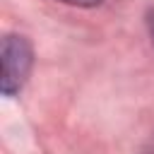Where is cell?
<instances>
[{"label":"cell","mask_w":154,"mask_h":154,"mask_svg":"<svg viewBox=\"0 0 154 154\" xmlns=\"http://www.w3.org/2000/svg\"><path fill=\"white\" fill-rule=\"evenodd\" d=\"M60 2H65V5H75V7H96V5H101L103 0H60Z\"/></svg>","instance_id":"cell-2"},{"label":"cell","mask_w":154,"mask_h":154,"mask_svg":"<svg viewBox=\"0 0 154 154\" xmlns=\"http://www.w3.org/2000/svg\"><path fill=\"white\" fill-rule=\"evenodd\" d=\"M142 154H154V132L149 135V140H147V144H144V149H142Z\"/></svg>","instance_id":"cell-3"},{"label":"cell","mask_w":154,"mask_h":154,"mask_svg":"<svg viewBox=\"0 0 154 154\" xmlns=\"http://www.w3.org/2000/svg\"><path fill=\"white\" fill-rule=\"evenodd\" d=\"M31 63H34V53L24 36L10 34L2 38V94L5 96H14L24 87L31 72Z\"/></svg>","instance_id":"cell-1"},{"label":"cell","mask_w":154,"mask_h":154,"mask_svg":"<svg viewBox=\"0 0 154 154\" xmlns=\"http://www.w3.org/2000/svg\"><path fill=\"white\" fill-rule=\"evenodd\" d=\"M149 36H152V43H154V10L149 14Z\"/></svg>","instance_id":"cell-4"}]
</instances>
